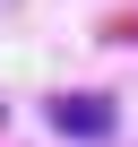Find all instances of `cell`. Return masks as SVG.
I'll list each match as a JSON object with an SVG mask.
<instances>
[{
  "label": "cell",
  "mask_w": 138,
  "mask_h": 147,
  "mask_svg": "<svg viewBox=\"0 0 138 147\" xmlns=\"http://www.w3.org/2000/svg\"><path fill=\"white\" fill-rule=\"evenodd\" d=\"M43 121H52L60 138H104V130H112V104H104V95H52Z\"/></svg>",
  "instance_id": "obj_1"
}]
</instances>
